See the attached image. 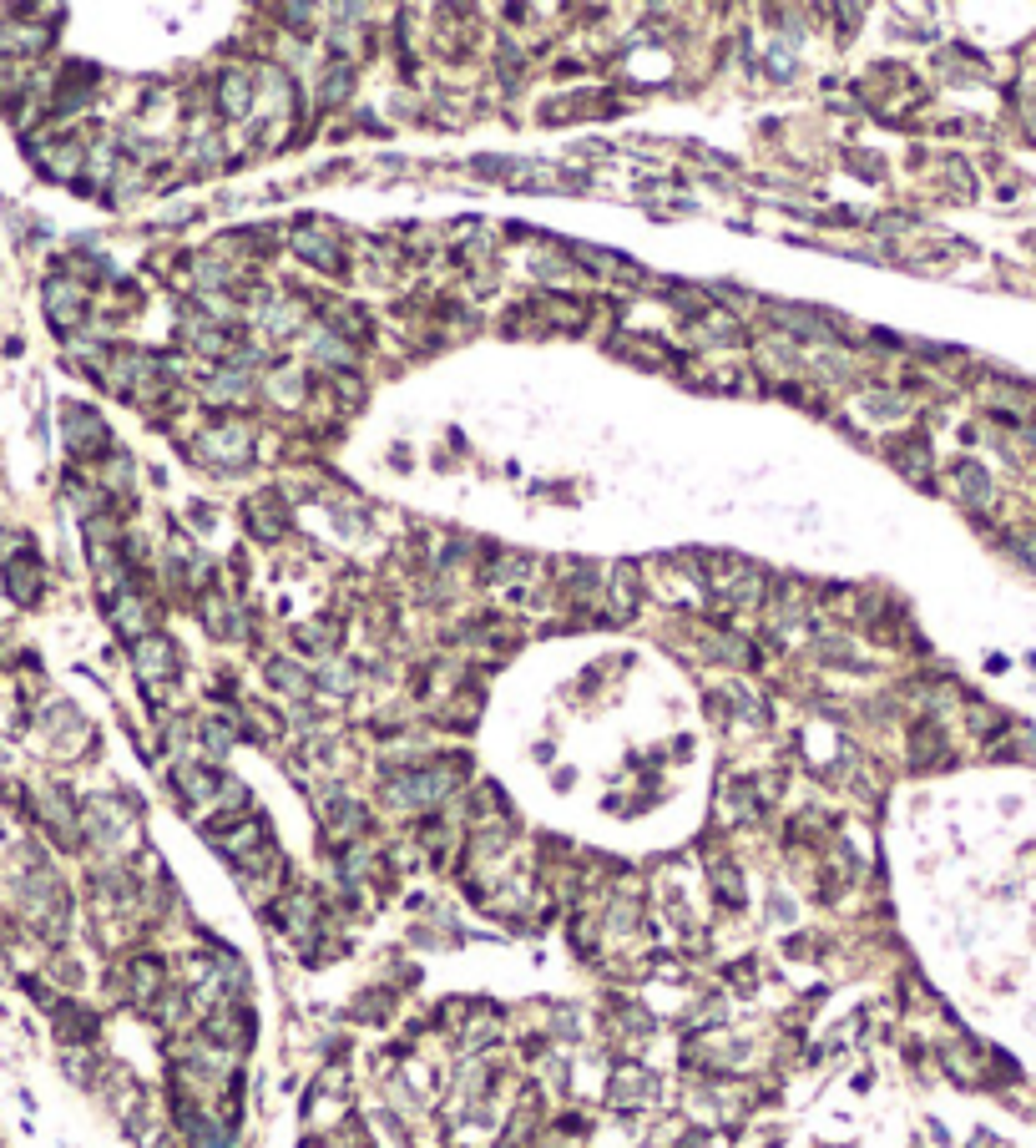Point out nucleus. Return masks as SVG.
<instances>
[{"mask_svg": "<svg viewBox=\"0 0 1036 1148\" xmlns=\"http://www.w3.org/2000/svg\"><path fill=\"white\" fill-rule=\"evenodd\" d=\"M31 163L41 177H51V183H76L81 167H86V147L81 137H66V132H56V137H31Z\"/></svg>", "mask_w": 1036, "mask_h": 1148, "instance_id": "obj_1", "label": "nucleus"}, {"mask_svg": "<svg viewBox=\"0 0 1036 1148\" xmlns=\"http://www.w3.org/2000/svg\"><path fill=\"white\" fill-rule=\"evenodd\" d=\"M41 309H46V324L56 334H72L86 319V288L76 284V274H51L41 284Z\"/></svg>", "mask_w": 1036, "mask_h": 1148, "instance_id": "obj_2", "label": "nucleus"}, {"mask_svg": "<svg viewBox=\"0 0 1036 1148\" xmlns=\"http://www.w3.org/2000/svg\"><path fill=\"white\" fill-rule=\"evenodd\" d=\"M61 420H66V450H72L76 461H97L111 450L106 420L92 410V405H61Z\"/></svg>", "mask_w": 1036, "mask_h": 1148, "instance_id": "obj_3", "label": "nucleus"}, {"mask_svg": "<svg viewBox=\"0 0 1036 1148\" xmlns=\"http://www.w3.org/2000/svg\"><path fill=\"white\" fill-rule=\"evenodd\" d=\"M0 577H6V597H11L15 607H36L41 592H46V567H41V557H36V552H31V557H20L15 567H6Z\"/></svg>", "mask_w": 1036, "mask_h": 1148, "instance_id": "obj_4", "label": "nucleus"}, {"mask_svg": "<svg viewBox=\"0 0 1036 1148\" xmlns=\"http://www.w3.org/2000/svg\"><path fill=\"white\" fill-rule=\"evenodd\" d=\"M132 663H137L147 679H167L172 673V663H177V652H172V643L167 638H157V633H147L142 643H132Z\"/></svg>", "mask_w": 1036, "mask_h": 1148, "instance_id": "obj_5", "label": "nucleus"}, {"mask_svg": "<svg viewBox=\"0 0 1036 1148\" xmlns=\"http://www.w3.org/2000/svg\"><path fill=\"white\" fill-rule=\"evenodd\" d=\"M647 1098H652V1077L642 1068H622L612 1077V1103H617V1108H637V1103H647Z\"/></svg>", "mask_w": 1036, "mask_h": 1148, "instance_id": "obj_6", "label": "nucleus"}, {"mask_svg": "<svg viewBox=\"0 0 1036 1148\" xmlns=\"http://www.w3.org/2000/svg\"><path fill=\"white\" fill-rule=\"evenodd\" d=\"M163 992V961H152V956H137L132 961V997H157Z\"/></svg>", "mask_w": 1036, "mask_h": 1148, "instance_id": "obj_7", "label": "nucleus"}, {"mask_svg": "<svg viewBox=\"0 0 1036 1148\" xmlns=\"http://www.w3.org/2000/svg\"><path fill=\"white\" fill-rule=\"evenodd\" d=\"M36 542H31V531H20V527H0V572L15 567L20 557H31Z\"/></svg>", "mask_w": 1036, "mask_h": 1148, "instance_id": "obj_8", "label": "nucleus"}, {"mask_svg": "<svg viewBox=\"0 0 1036 1148\" xmlns=\"http://www.w3.org/2000/svg\"><path fill=\"white\" fill-rule=\"evenodd\" d=\"M243 106H248V81L228 76V81H222V111H243Z\"/></svg>", "mask_w": 1036, "mask_h": 1148, "instance_id": "obj_9", "label": "nucleus"}, {"mask_svg": "<svg viewBox=\"0 0 1036 1148\" xmlns=\"http://www.w3.org/2000/svg\"><path fill=\"white\" fill-rule=\"evenodd\" d=\"M1021 547H1026V552H1021V561H1031V567H1036V531H1031V536H1021Z\"/></svg>", "mask_w": 1036, "mask_h": 1148, "instance_id": "obj_10", "label": "nucleus"}]
</instances>
